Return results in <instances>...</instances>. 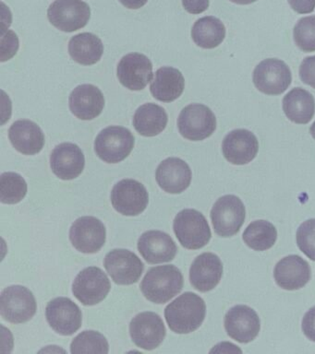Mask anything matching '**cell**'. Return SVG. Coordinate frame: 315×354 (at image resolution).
Instances as JSON below:
<instances>
[{"label": "cell", "instance_id": "obj_23", "mask_svg": "<svg viewBox=\"0 0 315 354\" xmlns=\"http://www.w3.org/2000/svg\"><path fill=\"white\" fill-rule=\"evenodd\" d=\"M192 170L189 165L179 158L171 157L163 160L157 167V184L165 192L181 194L190 187Z\"/></svg>", "mask_w": 315, "mask_h": 354}, {"label": "cell", "instance_id": "obj_28", "mask_svg": "<svg viewBox=\"0 0 315 354\" xmlns=\"http://www.w3.org/2000/svg\"><path fill=\"white\" fill-rule=\"evenodd\" d=\"M168 116L164 108L149 102L136 110L134 116V126L143 137H154L167 127Z\"/></svg>", "mask_w": 315, "mask_h": 354}, {"label": "cell", "instance_id": "obj_4", "mask_svg": "<svg viewBox=\"0 0 315 354\" xmlns=\"http://www.w3.org/2000/svg\"><path fill=\"white\" fill-rule=\"evenodd\" d=\"M134 144V135L128 129L111 126L102 130L96 137L95 151L105 162L118 163L131 154Z\"/></svg>", "mask_w": 315, "mask_h": 354}, {"label": "cell", "instance_id": "obj_26", "mask_svg": "<svg viewBox=\"0 0 315 354\" xmlns=\"http://www.w3.org/2000/svg\"><path fill=\"white\" fill-rule=\"evenodd\" d=\"M184 88L183 75L172 66L157 69L150 86L152 95L163 102L175 101L183 93Z\"/></svg>", "mask_w": 315, "mask_h": 354}, {"label": "cell", "instance_id": "obj_19", "mask_svg": "<svg viewBox=\"0 0 315 354\" xmlns=\"http://www.w3.org/2000/svg\"><path fill=\"white\" fill-rule=\"evenodd\" d=\"M312 277L309 263L298 254H290L279 260L273 270V278L282 289L297 290L305 286Z\"/></svg>", "mask_w": 315, "mask_h": 354}, {"label": "cell", "instance_id": "obj_27", "mask_svg": "<svg viewBox=\"0 0 315 354\" xmlns=\"http://www.w3.org/2000/svg\"><path fill=\"white\" fill-rule=\"evenodd\" d=\"M283 111L290 121L306 124L315 113L314 97L303 88H292L283 98Z\"/></svg>", "mask_w": 315, "mask_h": 354}, {"label": "cell", "instance_id": "obj_34", "mask_svg": "<svg viewBox=\"0 0 315 354\" xmlns=\"http://www.w3.org/2000/svg\"><path fill=\"white\" fill-rule=\"evenodd\" d=\"M293 38L301 51L315 52V16L300 19L293 29Z\"/></svg>", "mask_w": 315, "mask_h": 354}, {"label": "cell", "instance_id": "obj_37", "mask_svg": "<svg viewBox=\"0 0 315 354\" xmlns=\"http://www.w3.org/2000/svg\"><path fill=\"white\" fill-rule=\"evenodd\" d=\"M301 328L307 339L315 342V306L304 315Z\"/></svg>", "mask_w": 315, "mask_h": 354}, {"label": "cell", "instance_id": "obj_41", "mask_svg": "<svg viewBox=\"0 0 315 354\" xmlns=\"http://www.w3.org/2000/svg\"><path fill=\"white\" fill-rule=\"evenodd\" d=\"M229 1L233 2L235 4L237 5H250L256 2L257 0H229Z\"/></svg>", "mask_w": 315, "mask_h": 354}, {"label": "cell", "instance_id": "obj_35", "mask_svg": "<svg viewBox=\"0 0 315 354\" xmlns=\"http://www.w3.org/2000/svg\"><path fill=\"white\" fill-rule=\"evenodd\" d=\"M300 250L312 261H315V218L304 221L296 234Z\"/></svg>", "mask_w": 315, "mask_h": 354}, {"label": "cell", "instance_id": "obj_40", "mask_svg": "<svg viewBox=\"0 0 315 354\" xmlns=\"http://www.w3.org/2000/svg\"><path fill=\"white\" fill-rule=\"evenodd\" d=\"M118 1L129 10H139L148 2V0H118Z\"/></svg>", "mask_w": 315, "mask_h": 354}, {"label": "cell", "instance_id": "obj_3", "mask_svg": "<svg viewBox=\"0 0 315 354\" xmlns=\"http://www.w3.org/2000/svg\"><path fill=\"white\" fill-rule=\"evenodd\" d=\"M173 229L179 243L189 250L204 248L212 237L208 221L196 209H186L179 212L174 220Z\"/></svg>", "mask_w": 315, "mask_h": 354}, {"label": "cell", "instance_id": "obj_29", "mask_svg": "<svg viewBox=\"0 0 315 354\" xmlns=\"http://www.w3.org/2000/svg\"><path fill=\"white\" fill-rule=\"evenodd\" d=\"M69 53L71 58L81 65H95L103 55L104 44L93 33L82 32L71 39Z\"/></svg>", "mask_w": 315, "mask_h": 354}, {"label": "cell", "instance_id": "obj_33", "mask_svg": "<svg viewBox=\"0 0 315 354\" xmlns=\"http://www.w3.org/2000/svg\"><path fill=\"white\" fill-rule=\"evenodd\" d=\"M109 345L106 337L98 331L87 330L74 337L71 344V353H109Z\"/></svg>", "mask_w": 315, "mask_h": 354}, {"label": "cell", "instance_id": "obj_20", "mask_svg": "<svg viewBox=\"0 0 315 354\" xmlns=\"http://www.w3.org/2000/svg\"><path fill=\"white\" fill-rule=\"evenodd\" d=\"M223 263L215 254H201L190 268V281L195 290L210 292L219 284L223 276Z\"/></svg>", "mask_w": 315, "mask_h": 354}, {"label": "cell", "instance_id": "obj_42", "mask_svg": "<svg viewBox=\"0 0 315 354\" xmlns=\"http://www.w3.org/2000/svg\"><path fill=\"white\" fill-rule=\"evenodd\" d=\"M309 133H311L312 138L315 140V121L314 123L312 124L311 127H309Z\"/></svg>", "mask_w": 315, "mask_h": 354}, {"label": "cell", "instance_id": "obj_22", "mask_svg": "<svg viewBox=\"0 0 315 354\" xmlns=\"http://www.w3.org/2000/svg\"><path fill=\"white\" fill-rule=\"evenodd\" d=\"M84 155L76 144H60L51 155V170L60 179L77 178L84 171Z\"/></svg>", "mask_w": 315, "mask_h": 354}, {"label": "cell", "instance_id": "obj_38", "mask_svg": "<svg viewBox=\"0 0 315 354\" xmlns=\"http://www.w3.org/2000/svg\"><path fill=\"white\" fill-rule=\"evenodd\" d=\"M209 0H182L184 10L190 14H201L209 8Z\"/></svg>", "mask_w": 315, "mask_h": 354}, {"label": "cell", "instance_id": "obj_8", "mask_svg": "<svg viewBox=\"0 0 315 354\" xmlns=\"http://www.w3.org/2000/svg\"><path fill=\"white\" fill-rule=\"evenodd\" d=\"M253 80L257 90L267 95H279L289 87L291 71L284 61L278 58L262 60L254 68Z\"/></svg>", "mask_w": 315, "mask_h": 354}, {"label": "cell", "instance_id": "obj_32", "mask_svg": "<svg viewBox=\"0 0 315 354\" xmlns=\"http://www.w3.org/2000/svg\"><path fill=\"white\" fill-rule=\"evenodd\" d=\"M27 184L24 177L19 174H2L0 177V201L4 204H17L26 198Z\"/></svg>", "mask_w": 315, "mask_h": 354}, {"label": "cell", "instance_id": "obj_2", "mask_svg": "<svg viewBox=\"0 0 315 354\" xmlns=\"http://www.w3.org/2000/svg\"><path fill=\"white\" fill-rule=\"evenodd\" d=\"M184 279L176 266L165 265L152 268L141 283V290L148 301L165 304L183 289Z\"/></svg>", "mask_w": 315, "mask_h": 354}, {"label": "cell", "instance_id": "obj_31", "mask_svg": "<svg viewBox=\"0 0 315 354\" xmlns=\"http://www.w3.org/2000/svg\"><path fill=\"white\" fill-rule=\"evenodd\" d=\"M243 241L255 251L272 248L278 240V231L270 221L258 220L249 224L242 234Z\"/></svg>", "mask_w": 315, "mask_h": 354}, {"label": "cell", "instance_id": "obj_13", "mask_svg": "<svg viewBox=\"0 0 315 354\" xmlns=\"http://www.w3.org/2000/svg\"><path fill=\"white\" fill-rule=\"evenodd\" d=\"M228 336L243 344L253 342L261 329V321L255 310L240 304L228 310L224 319Z\"/></svg>", "mask_w": 315, "mask_h": 354}, {"label": "cell", "instance_id": "obj_14", "mask_svg": "<svg viewBox=\"0 0 315 354\" xmlns=\"http://www.w3.org/2000/svg\"><path fill=\"white\" fill-rule=\"evenodd\" d=\"M129 334L134 344L146 351L159 348L167 330L162 318L154 312H143L129 324Z\"/></svg>", "mask_w": 315, "mask_h": 354}, {"label": "cell", "instance_id": "obj_24", "mask_svg": "<svg viewBox=\"0 0 315 354\" xmlns=\"http://www.w3.org/2000/svg\"><path fill=\"white\" fill-rule=\"evenodd\" d=\"M71 113L81 120H93L101 115L105 97L100 88L92 84L79 85L69 98Z\"/></svg>", "mask_w": 315, "mask_h": 354}, {"label": "cell", "instance_id": "obj_25", "mask_svg": "<svg viewBox=\"0 0 315 354\" xmlns=\"http://www.w3.org/2000/svg\"><path fill=\"white\" fill-rule=\"evenodd\" d=\"M9 138L16 151L24 155L39 153L45 146V135L37 123L27 119L12 124Z\"/></svg>", "mask_w": 315, "mask_h": 354}, {"label": "cell", "instance_id": "obj_7", "mask_svg": "<svg viewBox=\"0 0 315 354\" xmlns=\"http://www.w3.org/2000/svg\"><path fill=\"white\" fill-rule=\"evenodd\" d=\"M178 127L182 137L201 141L211 137L217 129V118L206 105L192 104L179 113Z\"/></svg>", "mask_w": 315, "mask_h": 354}, {"label": "cell", "instance_id": "obj_15", "mask_svg": "<svg viewBox=\"0 0 315 354\" xmlns=\"http://www.w3.org/2000/svg\"><path fill=\"white\" fill-rule=\"evenodd\" d=\"M105 268L115 283L132 285L142 276L145 265L142 260L127 249H113L105 257Z\"/></svg>", "mask_w": 315, "mask_h": 354}, {"label": "cell", "instance_id": "obj_17", "mask_svg": "<svg viewBox=\"0 0 315 354\" xmlns=\"http://www.w3.org/2000/svg\"><path fill=\"white\" fill-rule=\"evenodd\" d=\"M117 76L124 87L131 91H142L152 82L153 65L146 55L131 53L121 58Z\"/></svg>", "mask_w": 315, "mask_h": 354}, {"label": "cell", "instance_id": "obj_12", "mask_svg": "<svg viewBox=\"0 0 315 354\" xmlns=\"http://www.w3.org/2000/svg\"><path fill=\"white\" fill-rule=\"evenodd\" d=\"M106 238L104 223L92 216L77 218L71 227V242L82 253H98L106 243Z\"/></svg>", "mask_w": 315, "mask_h": 354}, {"label": "cell", "instance_id": "obj_21", "mask_svg": "<svg viewBox=\"0 0 315 354\" xmlns=\"http://www.w3.org/2000/svg\"><path fill=\"white\" fill-rule=\"evenodd\" d=\"M138 250L149 264L172 261L178 248L170 234L161 231H148L138 240Z\"/></svg>", "mask_w": 315, "mask_h": 354}, {"label": "cell", "instance_id": "obj_6", "mask_svg": "<svg viewBox=\"0 0 315 354\" xmlns=\"http://www.w3.org/2000/svg\"><path fill=\"white\" fill-rule=\"evenodd\" d=\"M37 301L26 287L12 285L5 288L0 298V314L12 324H23L31 320L37 313Z\"/></svg>", "mask_w": 315, "mask_h": 354}, {"label": "cell", "instance_id": "obj_11", "mask_svg": "<svg viewBox=\"0 0 315 354\" xmlns=\"http://www.w3.org/2000/svg\"><path fill=\"white\" fill-rule=\"evenodd\" d=\"M111 203L120 214L140 215L148 206V192L142 183L134 179H123L113 187Z\"/></svg>", "mask_w": 315, "mask_h": 354}, {"label": "cell", "instance_id": "obj_16", "mask_svg": "<svg viewBox=\"0 0 315 354\" xmlns=\"http://www.w3.org/2000/svg\"><path fill=\"white\" fill-rule=\"evenodd\" d=\"M46 317L52 329L62 336H71L82 326L81 309L70 298L59 297L49 301Z\"/></svg>", "mask_w": 315, "mask_h": 354}, {"label": "cell", "instance_id": "obj_10", "mask_svg": "<svg viewBox=\"0 0 315 354\" xmlns=\"http://www.w3.org/2000/svg\"><path fill=\"white\" fill-rule=\"evenodd\" d=\"M111 289L109 279L101 268H84L77 275L73 284V292L77 300L84 306H96L104 299Z\"/></svg>", "mask_w": 315, "mask_h": 354}, {"label": "cell", "instance_id": "obj_30", "mask_svg": "<svg viewBox=\"0 0 315 354\" xmlns=\"http://www.w3.org/2000/svg\"><path fill=\"white\" fill-rule=\"evenodd\" d=\"M192 38L201 48L214 49L225 40V25L215 17H204L196 21L193 25Z\"/></svg>", "mask_w": 315, "mask_h": 354}, {"label": "cell", "instance_id": "obj_1", "mask_svg": "<svg viewBox=\"0 0 315 354\" xmlns=\"http://www.w3.org/2000/svg\"><path fill=\"white\" fill-rule=\"evenodd\" d=\"M206 304L195 292H185L168 304L165 317L170 328L177 334L197 330L206 318Z\"/></svg>", "mask_w": 315, "mask_h": 354}, {"label": "cell", "instance_id": "obj_39", "mask_svg": "<svg viewBox=\"0 0 315 354\" xmlns=\"http://www.w3.org/2000/svg\"><path fill=\"white\" fill-rule=\"evenodd\" d=\"M292 10L298 14L312 13L315 8V0H287Z\"/></svg>", "mask_w": 315, "mask_h": 354}, {"label": "cell", "instance_id": "obj_36", "mask_svg": "<svg viewBox=\"0 0 315 354\" xmlns=\"http://www.w3.org/2000/svg\"><path fill=\"white\" fill-rule=\"evenodd\" d=\"M301 82L315 88V55L304 58L300 66Z\"/></svg>", "mask_w": 315, "mask_h": 354}, {"label": "cell", "instance_id": "obj_5", "mask_svg": "<svg viewBox=\"0 0 315 354\" xmlns=\"http://www.w3.org/2000/svg\"><path fill=\"white\" fill-rule=\"evenodd\" d=\"M210 216L218 236L232 237L240 232L244 223L246 209L242 199L237 196L226 195L217 199Z\"/></svg>", "mask_w": 315, "mask_h": 354}, {"label": "cell", "instance_id": "obj_9", "mask_svg": "<svg viewBox=\"0 0 315 354\" xmlns=\"http://www.w3.org/2000/svg\"><path fill=\"white\" fill-rule=\"evenodd\" d=\"M48 18L57 29L73 32L87 26L91 8L82 0H55L48 10Z\"/></svg>", "mask_w": 315, "mask_h": 354}, {"label": "cell", "instance_id": "obj_18", "mask_svg": "<svg viewBox=\"0 0 315 354\" xmlns=\"http://www.w3.org/2000/svg\"><path fill=\"white\" fill-rule=\"evenodd\" d=\"M222 151L224 157L232 165H248L258 154V140L247 129H235L224 138Z\"/></svg>", "mask_w": 315, "mask_h": 354}]
</instances>
